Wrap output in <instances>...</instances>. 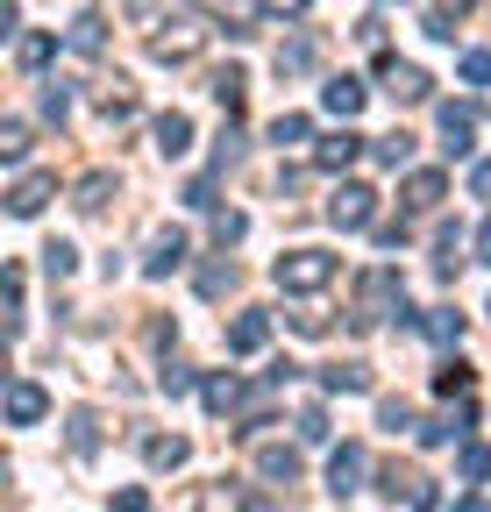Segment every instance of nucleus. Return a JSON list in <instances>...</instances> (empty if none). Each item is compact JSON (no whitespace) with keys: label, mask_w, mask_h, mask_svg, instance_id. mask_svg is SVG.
<instances>
[{"label":"nucleus","mask_w":491,"mask_h":512,"mask_svg":"<svg viewBox=\"0 0 491 512\" xmlns=\"http://www.w3.org/2000/svg\"><path fill=\"white\" fill-rule=\"evenodd\" d=\"M356 328H385V320H413L406 313V278L392 271V264H371V271H363L356 278Z\"/></svg>","instance_id":"obj_1"},{"label":"nucleus","mask_w":491,"mask_h":512,"mask_svg":"<svg viewBox=\"0 0 491 512\" xmlns=\"http://www.w3.org/2000/svg\"><path fill=\"white\" fill-rule=\"evenodd\" d=\"M271 278H278V292H292V299L328 292V285H335V256H328V249H285L278 264H271Z\"/></svg>","instance_id":"obj_2"},{"label":"nucleus","mask_w":491,"mask_h":512,"mask_svg":"<svg viewBox=\"0 0 491 512\" xmlns=\"http://www.w3.org/2000/svg\"><path fill=\"white\" fill-rule=\"evenodd\" d=\"M378 491H385L392 505L406 498L413 512H442V491H435V477H427V470H413V463H399V456L378 470Z\"/></svg>","instance_id":"obj_3"},{"label":"nucleus","mask_w":491,"mask_h":512,"mask_svg":"<svg viewBox=\"0 0 491 512\" xmlns=\"http://www.w3.org/2000/svg\"><path fill=\"white\" fill-rule=\"evenodd\" d=\"M328 221H335L342 235L378 228V192H371V185H356V178H342V185H335V200H328Z\"/></svg>","instance_id":"obj_4"},{"label":"nucleus","mask_w":491,"mask_h":512,"mask_svg":"<svg viewBox=\"0 0 491 512\" xmlns=\"http://www.w3.org/2000/svg\"><path fill=\"white\" fill-rule=\"evenodd\" d=\"M200 43H207L200 15H171V22H164V29L150 36V57H157V64H186V57H193Z\"/></svg>","instance_id":"obj_5"},{"label":"nucleus","mask_w":491,"mask_h":512,"mask_svg":"<svg viewBox=\"0 0 491 512\" xmlns=\"http://www.w3.org/2000/svg\"><path fill=\"white\" fill-rule=\"evenodd\" d=\"M363 477H371V448H363V441H342V448H328V491H335V498L363 491Z\"/></svg>","instance_id":"obj_6"},{"label":"nucleus","mask_w":491,"mask_h":512,"mask_svg":"<svg viewBox=\"0 0 491 512\" xmlns=\"http://www.w3.org/2000/svg\"><path fill=\"white\" fill-rule=\"evenodd\" d=\"M378 79L399 107H420V100H435V79L420 72V64H399V57H378Z\"/></svg>","instance_id":"obj_7"},{"label":"nucleus","mask_w":491,"mask_h":512,"mask_svg":"<svg viewBox=\"0 0 491 512\" xmlns=\"http://www.w3.org/2000/svg\"><path fill=\"white\" fill-rule=\"evenodd\" d=\"M442 150L449 157H470L477 150V100H442Z\"/></svg>","instance_id":"obj_8"},{"label":"nucleus","mask_w":491,"mask_h":512,"mask_svg":"<svg viewBox=\"0 0 491 512\" xmlns=\"http://www.w3.org/2000/svg\"><path fill=\"white\" fill-rule=\"evenodd\" d=\"M186 256H193V235H186V228H157L150 249H143V278H171Z\"/></svg>","instance_id":"obj_9"},{"label":"nucleus","mask_w":491,"mask_h":512,"mask_svg":"<svg viewBox=\"0 0 491 512\" xmlns=\"http://www.w3.org/2000/svg\"><path fill=\"white\" fill-rule=\"evenodd\" d=\"M50 192H57V171H22V178L8 185V214H15V221H36V214L50 207Z\"/></svg>","instance_id":"obj_10"},{"label":"nucleus","mask_w":491,"mask_h":512,"mask_svg":"<svg viewBox=\"0 0 491 512\" xmlns=\"http://www.w3.org/2000/svg\"><path fill=\"white\" fill-rule=\"evenodd\" d=\"M363 100H371V86H363V79H356V72H335V79H328V86H321V107H328V114H335V121H342V128H349V121H356V114H363Z\"/></svg>","instance_id":"obj_11"},{"label":"nucleus","mask_w":491,"mask_h":512,"mask_svg":"<svg viewBox=\"0 0 491 512\" xmlns=\"http://www.w3.org/2000/svg\"><path fill=\"white\" fill-rule=\"evenodd\" d=\"M271 342V313L264 306H242L235 320H228V356H257Z\"/></svg>","instance_id":"obj_12"},{"label":"nucleus","mask_w":491,"mask_h":512,"mask_svg":"<svg viewBox=\"0 0 491 512\" xmlns=\"http://www.w3.org/2000/svg\"><path fill=\"white\" fill-rule=\"evenodd\" d=\"M242 399H250V392H242L235 370H207V377H200V406H207V413L228 420V413H242Z\"/></svg>","instance_id":"obj_13"},{"label":"nucleus","mask_w":491,"mask_h":512,"mask_svg":"<svg viewBox=\"0 0 491 512\" xmlns=\"http://www.w3.org/2000/svg\"><path fill=\"white\" fill-rule=\"evenodd\" d=\"M363 150H371V136H356V128H335V136L314 143V164H321V171H349Z\"/></svg>","instance_id":"obj_14"},{"label":"nucleus","mask_w":491,"mask_h":512,"mask_svg":"<svg viewBox=\"0 0 491 512\" xmlns=\"http://www.w3.org/2000/svg\"><path fill=\"white\" fill-rule=\"evenodd\" d=\"M43 413H50V392H43L36 377H15L8 384V427H36Z\"/></svg>","instance_id":"obj_15"},{"label":"nucleus","mask_w":491,"mask_h":512,"mask_svg":"<svg viewBox=\"0 0 491 512\" xmlns=\"http://www.w3.org/2000/svg\"><path fill=\"white\" fill-rule=\"evenodd\" d=\"M399 200L413 207V214H435L442 200H449V171H406V192Z\"/></svg>","instance_id":"obj_16"},{"label":"nucleus","mask_w":491,"mask_h":512,"mask_svg":"<svg viewBox=\"0 0 491 512\" xmlns=\"http://www.w3.org/2000/svg\"><path fill=\"white\" fill-rule=\"evenodd\" d=\"M257 477H264V484H299V448L264 441V448H257Z\"/></svg>","instance_id":"obj_17"},{"label":"nucleus","mask_w":491,"mask_h":512,"mask_svg":"<svg viewBox=\"0 0 491 512\" xmlns=\"http://www.w3.org/2000/svg\"><path fill=\"white\" fill-rule=\"evenodd\" d=\"M150 136H157V157H186L193 150V114H157V128H150Z\"/></svg>","instance_id":"obj_18"},{"label":"nucleus","mask_w":491,"mask_h":512,"mask_svg":"<svg viewBox=\"0 0 491 512\" xmlns=\"http://www.w3.org/2000/svg\"><path fill=\"white\" fill-rule=\"evenodd\" d=\"M186 456H193L186 434H143V463L150 470H186Z\"/></svg>","instance_id":"obj_19"},{"label":"nucleus","mask_w":491,"mask_h":512,"mask_svg":"<svg viewBox=\"0 0 491 512\" xmlns=\"http://www.w3.org/2000/svg\"><path fill=\"white\" fill-rule=\"evenodd\" d=\"M470 406H456V413H442V420H427L420 427V448H449V441H470Z\"/></svg>","instance_id":"obj_20"},{"label":"nucleus","mask_w":491,"mask_h":512,"mask_svg":"<svg viewBox=\"0 0 491 512\" xmlns=\"http://www.w3.org/2000/svg\"><path fill=\"white\" fill-rule=\"evenodd\" d=\"M114 185H121L114 171H86V178L72 185V207H86V214H100V207L114 200Z\"/></svg>","instance_id":"obj_21"},{"label":"nucleus","mask_w":491,"mask_h":512,"mask_svg":"<svg viewBox=\"0 0 491 512\" xmlns=\"http://www.w3.org/2000/svg\"><path fill=\"white\" fill-rule=\"evenodd\" d=\"M470 384H477V370H470L463 356H449V363L435 370V399H456V406H463V399H470Z\"/></svg>","instance_id":"obj_22"},{"label":"nucleus","mask_w":491,"mask_h":512,"mask_svg":"<svg viewBox=\"0 0 491 512\" xmlns=\"http://www.w3.org/2000/svg\"><path fill=\"white\" fill-rule=\"evenodd\" d=\"M314 57H321V43H314V36H292V43H278V79L314 72Z\"/></svg>","instance_id":"obj_23"},{"label":"nucleus","mask_w":491,"mask_h":512,"mask_svg":"<svg viewBox=\"0 0 491 512\" xmlns=\"http://www.w3.org/2000/svg\"><path fill=\"white\" fill-rule=\"evenodd\" d=\"M321 392H371V363H328Z\"/></svg>","instance_id":"obj_24"},{"label":"nucleus","mask_w":491,"mask_h":512,"mask_svg":"<svg viewBox=\"0 0 491 512\" xmlns=\"http://www.w3.org/2000/svg\"><path fill=\"white\" fill-rule=\"evenodd\" d=\"M420 328H427V342L456 349V342H463V313H456V306H435V313H420Z\"/></svg>","instance_id":"obj_25"},{"label":"nucleus","mask_w":491,"mask_h":512,"mask_svg":"<svg viewBox=\"0 0 491 512\" xmlns=\"http://www.w3.org/2000/svg\"><path fill=\"white\" fill-rule=\"evenodd\" d=\"M242 285V271L228 264V256H214V264H200V299H228Z\"/></svg>","instance_id":"obj_26"},{"label":"nucleus","mask_w":491,"mask_h":512,"mask_svg":"<svg viewBox=\"0 0 491 512\" xmlns=\"http://www.w3.org/2000/svg\"><path fill=\"white\" fill-rule=\"evenodd\" d=\"M456 470H463V484H491V441H463Z\"/></svg>","instance_id":"obj_27"},{"label":"nucleus","mask_w":491,"mask_h":512,"mask_svg":"<svg viewBox=\"0 0 491 512\" xmlns=\"http://www.w3.org/2000/svg\"><path fill=\"white\" fill-rule=\"evenodd\" d=\"M242 93H250V79H242V64H228V72H214V100H221V114H228V121L242 114Z\"/></svg>","instance_id":"obj_28"},{"label":"nucleus","mask_w":491,"mask_h":512,"mask_svg":"<svg viewBox=\"0 0 491 512\" xmlns=\"http://www.w3.org/2000/svg\"><path fill=\"white\" fill-rule=\"evenodd\" d=\"M435 271H442V278L463 271V228H449V221L435 228Z\"/></svg>","instance_id":"obj_29"},{"label":"nucleus","mask_w":491,"mask_h":512,"mask_svg":"<svg viewBox=\"0 0 491 512\" xmlns=\"http://www.w3.org/2000/svg\"><path fill=\"white\" fill-rule=\"evenodd\" d=\"M22 157H29V121L8 114V121H0V164H22Z\"/></svg>","instance_id":"obj_30"},{"label":"nucleus","mask_w":491,"mask_h":512,"mask_svg":"<svg viewBox=\"0 0 491 512\" xmlns=\"http://www.w3.org/2000/svg\"><path fill=\"white\" fill-rule=\"evenodd\" d=\"M242 235H250V214H242V207H221V214H214V249L228 256Z\"/></svg>","instance_id":"obj_31"},{"label":"nucleus","mask_w":491,"mask_h":512,"mask_svg":"<svg viewBox=\"0 0 491 512\" xmlns=\"http://www.w3.org/2000/svg\"><path fill=\"white\" fill-rule=\"evenodd\" d=\"M100 114H107V121H129V114H136V86H129V79L100 86Z\"/></svg>","instance_id":"obj_32"},{"label":"nucleus","mask_w":491,"mask_h":512,"mask_svg":"<svg viewBox=\"0 0 491 512\" xmlns=\"http://www.w3.org/2000/svg\"><path fill=\"white\" fill-rule=\"evenodd\" d=\"M420 29L435 36V43H456V29H463V8H420Z\"/></svg>","instance_id":"obj_33"},{"label":"nucleus","mask_w":491,"mask_h":512,"mask_svg":"<svg viewBox=\"0 0 491 512\" xmlns=\"http://www.w3.org/2000/svg\"><path fill=\"white\" fill-rule=\"evenodd\" d=\"M65 434H72V456H93V448H100V413H86V406H79Z\"/></svg>","instance_id":"obj_34"},{"label":"nucleus","mask_w":491,"mask_h":512,"mask_svg":"<svg viewBox=\"0 0 491 512\" xmlns=\"http://www.w3.org/2000/svg\"><path fill=\"white\" fill-rule=\"evenodd\" d=\"M43 271H50V285H65V278L79 271V249H72V242H50V249H43Z\"/></svg>","instance_id":"obj_35"},{"label":"nucleus","mask_w":491,"mask_h":512,"mask_svg":"<svg viewBox=\"0 0 491 512\" xmlns=\"http://www.w3.org/2000/svg\"><path fill=\"white\" fill-rule=\"evenodd\" d=\"M371 157L399 171V164H413V136H406V128H399V136H378V143H371Z\"/></svg>","instance_id":"obj_36"},{"label":"nucleus","mask_w":491,"mask_h":512,"mask_svg":"<svg viewBox=\"0 0 491 512\" xmlns=\"http://www.w3.org/2000/svg\"><path fill=\"white\" fill-rule=\"evenodd\" d=\"M193 384H200V377H193L186 363H164V370H157V392H164V399H186Z\"/></svg>","instance_id":"obj_37"},{"label":"nucleus","mask_w":491,"mask_h":512,"mask_svg":"<svg viewBox=\"0 0 491 512\" xmlns=\"http://www.w3.org/2000/svg\"><path fill=\"white\" fill-rule=\"evenodd\" d=\"M306 136H314V121H306V114H292V107L271 121V143H306Z\"/></svg>","instance_id":"obj_38"},{"label":"nucleus","mask_w":491,"mask_h":512,"mask_svg":"<svg viewBox=\"0 0 491 512\" xmlns=\"http://www.w3.org/2000/svg\"><path fill=\"white\" fill-rule=\"evenodd\" d=\"M100 43H107V29H100V15H79V22H72V50H79V57H93Z\"/></svg>","instance_id":"obj_39"},{"label":"nucleus","mask_w":491,"mask_h":512,"mask_svg":"<svg viewBox=\"0 0 491 512\" xmlns=\"http://www.w3.org/2000/svg\"><path fill=\"white\" fill-rule=\"evenodd\" d=\"M378 427H392V434H420V420H413L406 399H385V406H378Z\"/></svg>","instance_id":"obj_40"},{"label":"nucleus","mask_w":491,"mask_h":512,"mask_svg":"<svg viewBox=\"0 0 491 512\" xmlns=\"http://www.w3.org/2000/svg\"><path fill=\"white\" fill-rule=\"evenodd\" d=\"M50 57H57V36H43V29H36V36H22V64H29V72H43Z\"/></svg>","instance_id":"obj_41"},{"label":"nucleus","mask_w":491,"mask_h":512,"mask_svg":"<svg viewBox=\"0 0 491 512\" xmlns=\"http://www.w3.org/2000/svg\"><path fill=\"white\" fill-rule=\"evenodd\" d=\"M200 512H250V505H242V498L228 491V477H221V484H207V491H200Z\"/></svg>","instance_id":"obj_42"},{"label":"nucleus","mask_w":491,"mask_h":512,"mask_svg":"<svg viewBox=\"0 0 491 512\" xmlns=\"http://www.w3.org/2000/svg\"><path fill=\"white\" fill-rule=\"evenodd\" d=\"M463 86H491V50H463Z\"/></svg>","instance_id":"obj_43"},{"label":"nucleus","mask_w":491,"mask_h":512,"mask_svg":"<svg viewBox=\"0 0 491 512\" xmlns=\"http://www.w3.org/2000/svg\"><path fill=\"white\" fill-rule=\"evenodd\" d=\"M292 427H299V441H328V413H321V406H306Z\"/></svg>","instance_id":"obj_44"},{"label":"nucleus","mask_w":491,"mask_h":512,"mask_svg":"<svg viewBox=\"0 0 491 512\" xmlns=\"http://www.w3.org/2000/svg\"><path fill=\"white\" fill-rule=\"evenodd\" d=\"M72 114V93L65 86H43V121H65Z\"/></svg>","instance_id":"obj_45"},{"label":"nucleus","mask_w":491,"mask_h":512,"mask_svg":"<svg viewBox=\"0 0 491 512\" xmlns=\"http://www.w3.org/2000/svg\"><path fill=\"white\" fill-rule=\"evenodd\" d=\"M378 242H385V249H399V242H406V214H399V221H378Z\"/></svg>","instance_id":"obj_46"},{"label":"nucleus","mask_w":491,"mask_h":512,"mask_svg":"<svg viewBox=\"0 0 491 512\" xmlns=\"http://www.w3.org/2000/svg\"><path fill=\"white\" fill-rule=\"evenodd\" d=\"M114 512H150V491H121V498H114Z\"/></svg>","instance_id":"obj_47"},{"label":"nucleus","mask_w":491,"mask_h":512,"mask_svg":"<svg viewBox=\"0 0 491 512\" xmlns=\"http://www.w3.org/2000/svg\"><path fill=\"white\" fill-rule=\"evenodd\" d=\"M470 192H477V200H491V157H484V164L470 171Z\"/></svg>","instance_id":"obj_48"},{"label":"nucleus","mask_w":491,"mask_h":512,"mask_svg":"<svg viewBox=\"0 0 491 512\" xmlns=\"http://www.w3.org/2000/svg\"><path fill=\"white\" fill-rule=\"evenodd\" d=\"M477 256H484V264H491V221L477 228Z\"/></svg>","instance_id":"obj_49"},{"label":"nucleus","mask_w":491,"mask_h":512,"mask_svg":"<svg viewBox=\"0 0 491 512\" xmlns=\"http://www.w3.org/2000/svg\"><path fill=\"white\" fill-rule=\"evenodd\" d=\"M484 313H491V306H484Z\"/></svg>","instance_id":"obj_50"}]
</instances>
